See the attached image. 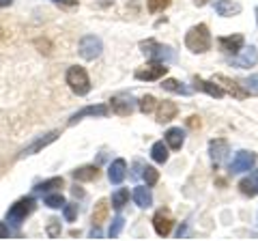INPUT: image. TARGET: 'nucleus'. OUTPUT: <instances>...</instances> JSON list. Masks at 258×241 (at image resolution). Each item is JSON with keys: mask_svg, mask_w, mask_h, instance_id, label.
<instances>
[{"mask_svg": "<svg viewBox=\"0 0 258 241\" xmlns=\"http://www.w3.org/2000/svg\"><path fill=\"white\" fill-rule=\"evenodd\" d=\"M185 45H187V50L194 54H203V52L211 50V33H209L207 24L191 26L187 30V35H185Z\"/></svg>", "mask_w": 258, "mask_h": 241, "instance_id": "nucleus-1", "label": "nucleus"}, {"mask_svg": "<svg viewBox=\"0 0 258 241\" xmlns=\"http://www.w3.org/2000/svg\"><path fill=\"white\" fill-rule=\"evenodd\" d=\"M35 198L32 196H24V198H20L18 203H13L11 207H9V211H7V222L11 224L13 228H20L22 226V222L28 218V215L35 211Z\"/></svg>", "mask_w": 258, "mask_h": 241, "instance_id": "nucleus-2", "label": "nucleus"}, {"mask_svg": "<svg viewBox=\"0 0 258 241\" xmlns=\"http://www.w3.org/2000/svg\"><path fill=\"white\" fill-rule=\"evenodd\" d=\"M67 84L76 95H80V97H84V95L91 93V80H88L86 69L80 67V65H74V67L67 69Z\"/></svg>", "mask_w": 258, "mask_h": 241, "instance_id": "nucleus-3", "label": "nucleus"}, {"mask_svg": "<svg viewBox=\"0 0 258 241\" xmlns=\"http://www.w3.org/2000/svg\"><path fill=\"white\" fill-rule=\"evenodd\" d=\"M140 47H142L144 56H147L149 61H153V63H164V65H168V63L174 61L172 47L161 45V43H157V41H153V39H149V41H142Z\"/></svg>", "mask_w": 258, "mask_h": 241, "instance_id": "nucleus-4", "label": "nucleus"}, {"mask_svg": "<svg viewBox=\"0 0 258 241\" xmlns=\"http://www.w3.org/2000/svg\"><path fill=\"white\" fill-rule=\"evenodd\" d=\"M101 50H103V43H101L99 37L86 35V37L80 39V56H82L84 61H95L97 56L101 54Z\"/></svg>", "mask_w": 258, "mask_h": 241, "instance_id": "nucleus-5", "label": "nucleus"}, {"mask_svg": "<svg viewBox=\"0 0 258 241\" xmlns=\"http://www.w3.org/2000/svg\"><path fill=\"white\" fill-rule=\"evenodd\" d=\"M166 71H168V67L164 65V63H153V65L136 69L134 76H136V80H142V82H155V80L166 76Z\"/></svg>", "mask_w": 258, "mask_h": 241, "instance_id": "nucleus-6", "label": "nucleus"}, {"mask_svg": "<svg viewBox=\"0 0 258 241\" xmlns=\"http://www.w3.org/2000/svg\"><path fill=\"white\" fill-rule=\"evenodd\" d=\"M110 108L118 116H129L136 110V101H134L132 95H125V93L123 95H114V97L110 99Z\"/></svg>", "mask_w": 258, "mask_h": 241, "instance_id": "nucleus-7", "label": "nucleus"}, {"mask_svg": "<svg viewBox=\"0 0 258 241\" xmlns=\"http://www.w3.org/2000/svg\"><path fill=\"white\" fill-rule=\"evenodd\" d=\"M58 136H60V132H56V130H54V132H47V134H43V136H39V138H37L35 142H30L26 149H22V153H20L18 157L22 159V157H28V155L39 153V151L45 149L47 144H52L56 138H58Z\"/></svg>", "mask_w": 258, "mask_h": 241, "instance_id": "nucleus-8", "label": "nucleus"}, {"mask_svg": "<svg viewBox=\"0 0 258 241\" xmlns=\"http://www.w3.org/2000/svg\"><path fill=\"white\" fill-rule=\"evenodd\" d=\"M256 153H252V151H239V153L235 155V159L230 162V170L232 172H245V170H252V168L256 166Z\"/></svg>", "mask_w": 258, "mask_h": 241, "instance_id": "nucleus-9", "label": "nucleus"}, {"mask_svg": "<svg viewBox=\"0 0 258 241\" xmlns=\"http://www.w3.org/2000/svg\"><path fill=\"white\" fill-rule=\"evenodd\" d=\"M153 228L159 237H168L172 230V215L168 209H159V211L153 215Z\"/></svg>", "mask_w": 258, "mask_h": 241, "instance_id": "nucleus-10", "label": "nucleus"}, {"mask_svg": "<svg viewBox=\"0 0 258 241\" xmlns=\"http://www.w3.org/2000/svg\"><path fill=\"white\" fill-rule=\"evenodd\" d=\"M213 80H215V82L224 88V93H230L232 97H237V99H245V97H247V93L243 91V86H241V84L237 82V80H232V78L224 76V74L213 76Z\"/></svg>", "mask_w": 258, "mask_h": 241, "instance_id": "nucleus-11", "label": "nucleus"}, {"mask_svg": "<svg viewBox=\"0 0 258 241\" xmlns=\"http://www.w3.org/2000/svg\"><path fill=\"white\" fill-rule=\"evenodd\" d=\"M230 153V147H228V140H224V138H215L209 142V155H211L213 159V164H222L226 162V157H228Z\"/></svg>", "mask_w": 258, "mask_h": 241, "instance_id": "nucleus-12", "label": "nucleus"}, {"mask_svg": "<svg viewBox=\"0 0 258 241\" xmlns=\"http://www.w3.org/2000/svg\"><path fill=\"white\" fill-rule=\"evenodd\" d=\"M243 43H245L243 35H230V37H220V39H217L220 50L226 52V54H232V56L243 50Z\"/></svg>", "mask_w": 258, "mask_h": 241, "instance_id": "nucleus-13", "label": "nucleus"}, {"mask_svg": "<svg viewBox=\"0 0 258 241\" xmlns=\"http://www.w3.org/2000/svg\"><path fill=\"white\" fill-rule=\"evenodd\" d=\"M108 112H110V108L106 106V103H99V106H86L82 110H78L76 114L69 118V125H76L78 120H82L86 116H108Z\"/></svg>", "mask_w": 258, "mask_h": 241, "instance_id": "nucleus-14", "label": "nucleus"}, {"mask_svg": "<svg viewBox=\"0 0 258 241\" xmlns=\"http://www.w3.org/2000/svg\"><path fill=\"white\" fill-rule=\"evenodd\" d=\"M194 88L196 91H203V93H207V95H211V97H215V99H220V97H224V88L215 82V80H203V78H194Z\"/></svg>", "mask_w": 258, "mask_h": 241, "instance_id": "nucleus-15", "label": "nucleus"}, {"mask_svg": "<svg viewBox=\"0 0 258 241\" xmlns=\"http://www.w3.org/2000/svg\"><path fill=\"white\" fill-rule=\"evenodd\" d=\"M125 174H127V162L125 159H114L110 164V170H108V179L112 186H120L125 181Z\"/></svg>", "mask_w": 258, "mask_h": 241, "instance_id": "nucleus-16", "label": "nucleus"}, {"mask_svg": "<svg viewBox=\"0 0 258 241\" xmlns=\"http://www.w3.org/2000/svg\"><path fill=\"white\" fill-rule=\"evenodd\" d=\"M239 192L243 196H249V198L258 196V168L254 172H249V176L239 181Z\"/></svg>", "mask_w": 258, "mask_h": 241, "instance_id": "nucleus-17", "label": "nucleus"}, {"mask_svg": "<svg viewBox=\"0 0 258 241\" xmlns=\"http://www.w3.org/2000/svg\"><path fill=\"white\" fill-rule=\"evenodd\" d=\"M176 112H179V108H176L174 101H159L157 106V123H170V120L176 116Z\"/></svg>", "mask_w": 258, "mask_h": 241, "instance_id": "nucleus-18", "label": "nucleus"}, {"mask_svg": "<svg viewBox=\"0 0 258 241\" xmlns=\"http://www.w3.org/2000/svg\"><path fill=\"white\" fill-rule=\"evenodd\" d=\"M258 63V50L256 47L249 45L247 50L243 52V56L241 58H230V65L232 67H239V69H245V67H254Z\"/></svg>", "mask_w": 258, "mask_h": 241, "instance_id": "nucleus-19", "label": "nucleus"}, {"mask_svg": "<svg viewBox=\"0 0 258 241\" xmlns=\"http://www.w3.org/2000/svg\"><path fill=\"white\" fill-rule=\"evenodd\" d=\"M108 213H110V203H108L106 198H101L99 203L95 205V209H93V215H91L93 226H101V224L108 220Z\"/></svg>", "mask_w": 258, "mask_h": 241, "instance_id": "nucleus-20", "label": "nucleus"}, {"mask_svg": "<svg viewBox=\"0 0 258 241\" xmlns=\"http://www.w3.org/2000/svg\"><path fill=\"white\" fill-rule=\"evenodd\" d=\"M185 142V132L181 127H170V130L166 132V144L170 147L172 151H179Z\"/></svg>", "mask_w": 258, "mask_h": 241, "instance_id": "nucleus-21", "label": "nucleus"}, {"mask_svg": "<svg viewBox=\"0 0 258 241\" xmlns=\"http://www.w3.org/2000/svg\"><path fill=\"white\" fill-rule=\"evenodd\" d=\"M215 11H217V15H222V18H230V15H237L241 11V5L232 3V0H217Z\"/></svg>", "mask_w": 258, "mask_h": 241, "instance_id": "nucleus-22", "label": "nucleus"}, {"mask_svg": "<svg viewBox=\"0 0 258 241\" xmlns=\"http://www.w3.org/2000/svg\"><path fill=\"white\" fill-rule=\"evenodd\" d=\"M76 181H95L97 176H99V168L97 166H82V168H76L74 172H71Z\"/></svg>", "mask_w": 258, "mask_h": 241, "instance_id": "nucleus-23", "label": "nucleus"}, {"mask_svg": "<svg viewBox=\"0 0 258 241\" xmlns=\"http://www.w3.org/2000/svg\"><path fill=\"white\" fill-rule=\"evenodd\" d=\"M134 200H136V205L142 207V209L151 207V205H153V194H151L149 186H140V188H136V190H134Z\"/></svg>", "mask_w": 258, "mask_h": 241, "instance_id": "nucleus-24", "label": "nucleus"}, {"mask_svg": "<svg viewBox=\"0 0 258 241\" xmlns=\"http://www.w3.org/2000/svg\"><path fill=\"white\" fill-rule=\"evenodd\" d=\"M161 88H164V91H170V93H176V95H183V97H187V95H191V88H187L183 82H179V80H174V78L164 80V84H161Z\"/></svg>", "mask_w": 258, "mask_h": 241, "instance_id": "nucleus-25", "label": "nucleus"}, {"mask_svg": "<svg viewBox=\"0 0 258 241\" xmlns=\"http://www.w3.org/2000/svg\"><path fill=\"white\" fill-rule=\"evenodd\" d=\"M62 176H52V179H47V181H41V183H37L35 188V194H50L52 190H56V188H62Z\"/></svg>", "mask_w": 258, "mask_h": 241, "instance_id": "nucleus-26", "label": "nucleus"}, {"mask_svg": "<svg viewBox=\"0 0 258 241\" xmlns=\"http://www.w3.org/2000/svg\"><path fill=\"white\" fill-rule=\"evenodd\" d=\"M151 157H153V162H157V164H166L168 157H170V153H168V147L164 142H155L151 147Z\"/></svg>", "mask_w": 258, "mask_h": 241, "instance_id": "nucleus-27", "label": "nucleus"}, {"mask_svg": "<svg viewBox=\"0 0 258 241\" xmlns=\"http://www.w3.org/2000/svg\"><path fill=\"white\" fill-rule=\"evenodd\" d=\"M127 200H129V190L125 188H120L116 190L114 194H112V209H116V211H120L125 205H127Z\"/></svg>", "mask_w": 258, "mask_h": 241, "instance_id": "nucleus-28", "label": "nucleus"}, {"mask_svg": "<svg viewBox=\"0 0 258 241\" xmlns=\"http://www.w3.org/2000/svg\"><path fill=\"white\" fill-rule=\"evenodd\" d=\"M239 84L243 86V91H245L247 95H258V74L249 76V78H245V80H241Z\"/></svg>", "mask_w": 258, "mask_h": 241, "instance_id": "nucleus-29", "label": "nucleus"}, {"mask_svg": "<svg viewBox=\"0 0 258 241\" xmlns=\"http://www.w3.org/2000/svg\"><path fill=\"white\" fill-rule=\"evenodd\" d=\"M142 170H144V172H142V179L147 181L149 188H153V186H155V183L159 181V170H155L153 166H144Z\"/></svg>", "mask_w": 258, "mask_h": 241, "instance_id": "nucleus-30", "label": "nucleus"}, {"mask_svg": "<svg viewBox=\"0 0 258 241\" xmlns=\"http://www.w3.org/2000/svg\"><path fill=\"white\" fill-rule=\"evenodd\" d=\"M43 205H47L50 209H60V207H64V198H62L60 192H56V194H47L43 198Z\"/></svg>", "mask_w": 258, "mask_h": 241, "instance_id": "nucleus-31", "label": "nucleus"}, {"mask_svg": "<svg viewBox=\"0 0 258 241\" xmlns=\"http://www.w3.org/2000/svg\"><path fill=\"white\" fill-rule=\"evenodd\" d=\"M123 226H125V218H123V215H116V218L112 220V226L108 230V237L110 239H116L120 235V230H123Z\"/></svg>", "mask_w": 258, "mask_h": 241, "instance_id": "nucleus-32", "label": "nucleus"}, {"mask_svg": "<svg viewBox=\"0 0 258 241\" xmlns=\"http://www.w3.org/2000/svg\"><path fill=\"white\" fill-rule=\"evenodd\" d=\"M170 3H172V0H147V7H149L151 13H159V11L168 9Z\"/></svg>", "mask_w": 258, "mask_h": 241, "instance_id": "nucleus-33", "label": "nucleus"}, {"mask_svg": "<svg viewBox=\"0 0 258 241\" xmlns=\"http://www.w3.org/2000/svg\"><path fill=\"white\" fill-rule=\"evenodd\" d=\"M138 108L142 114H149V112H153V108H155V97H153V95H144L138 103Z\"/></svg>", "mask_w": 258, "mask_h": 241, "instance_id": "nucleus-34", "label": "nucleus"}, {"mask_svg": "<svg viewBox=\"0 0 258 241\" xmlns=\"http://www.w3.org/2000/svg\"><path fill=\"white\" fill-rule=\"evenodd\" d=\"M78 218V205L76 203H64V220L74 222Z\"/></svg>", "mask_w": 258, "mask_h": 241, "instance_id": "nucleus-35", "label": "nucleus"}, {"mask_svg": "<svg viewBox=\"0 0 258 241\" xmlns=\"http://www.w3.org/2000/svg\"><path fill=\"white\" fill-rule=\"evenodd\" d=\"M47 235H50L52 239L60 235V222L56 220V218H52V220H50V224H47Z\"/></svg>", "mask_w": 258, "mask_h": 241, "instance_id": "nucleus-36", "label": "nucleus"}, {"mask_svg": "<svg viewBox=\"0 0 258 241\" xmlns=\"http://www.w3.org/2000/svg\"><path fill=\"white\" fill-rule=\"evenodd\" d=\"M56 5H62V7H78V0H52Z\"/></svg>", "mask_w": 258, "mask_h": 241, "instance_id": "nucleus-37", "label": "nucleus"}, {"mask_svg": "<svg viewBox=\"0 0 258 241\" xmlns=\"http://www.w3.org/2000/svg\"><path fill=\"white\" fill-rule=\"evenodd\" d=\"M9 237V226L5 222H0V239H7Z\"/></svg>", "mask_w": 258, "mask_h": 241, "instance_id": "nucleus-38", "label": "nucleus"}, {"mask_svg": "<svg viewBox=\"0 0 258 241\" xmlns=\"http://www.w3.org/2000/svg\"><path fill=\"white\" fill-rule=\"evenodd\" d=\"M187 123H189V127H200V118L198 116H189Z\"/></svg>", "mask_w": 258, "mask_h": 241, "instance_id": "nucleus-39", "label": "nucleus"}, {"mask_svg": "<svg viewBox=\"0 0 258 241\" xmlns=\"http://www.w3.org/2000/svg\"><path fill=\"white\" fill-rule=\"evenodd\" d=\"M13 0H0V9H5V7H11Z\"/></svg>", "mask_w": 258, "mask_h": 241, "instance_id": "nucleus-40", "label": "nucleus"}, {"mask_svg": "<svg viewBox=\"0 0 258 241\" xmlns=\"http://www.w3.org/2000/svg\"><path fill=\"white\" fill-rule=\"evenodd\" d=\"M74 196H80V198H82V196H84V192H82V190H78V188H74Z\"/></svg>", "mask_w": 258, "mask_h": 241, "instance_id": "nucleus-41", "label": "nucleus"}, {"mask_svg": "<svg viewBox=\"0 0 258 241\" xmlns=\"http://www.w3.org/2000/svg\"><path fill=\"white\" fill-rule=\"evenodd\" d=\"M194 3H196V5H198V7H203V5H205V3H207V0H194Z\"/></svg>", "mask_w": 258, "mask_h": 241, "instance_id": "nucleus-42", "label": "nucleus"}, {"mask_svg": "<svg viewBox=\"0 0 258 241\" xmlns=\"http://www.w3.org/2000/svg\"><path fill=\"white\" fill-rule=\"evenodd\" d=\"M256 24H258V9H256Z\"/></svg>", "mask_w": 258, "mask_h": 241, "instance_id": "nucleus-43", "label": "nucleus"}]
</instances>
